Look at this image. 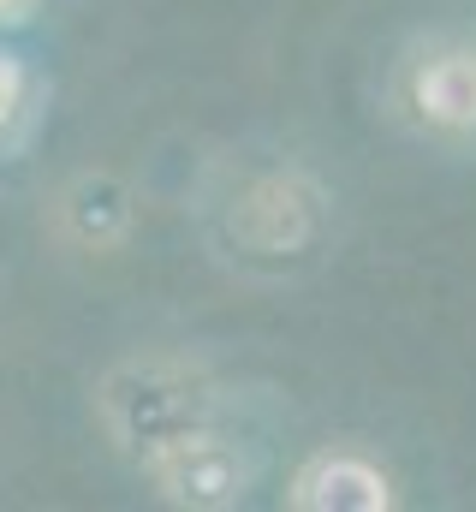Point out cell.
Returning <instances> with one entry per match:
<instances>
[{
    "label": "cell",
    "instance_id": "cell-1",
    "mask_svg": "<svg viewBox=\"0 0 476 512\" xmlns=\"http://www.w3.org/2000/svg\"><path fill=\"white\" fill-rule=\"evenodd\" d=\"M96 411L131 465L215 423V382L185 358H125L96 387Z\"/></svg>",
    "mask_w": 476,
    "mask_h": 512
},
{
    "label": "cell",
    "instance_id": "cell-5",
    "mask_svg": "<svg viewBox=\"0 0 476 512\" xmlns=\"http://www.w3.org/2000/svg\"><path fill=\"white\" fill-rule=\"evenodd\" d=\"M393 501H399L393 477L369 453H357V447L310 453L292 471V483H286V507H298V512H387Z\"/></svg>",
    "mask_w": 476,
    "mask_h": 512
},
{
    "label": "cell",
    "instance_id": "cell-7",
    "mask_svg": "<svg viewBox=\"0 0 476 512\" xmlns=\"http://www.w3.org/2000/svg\"><path fill=\"white\" fill-rule=\"evenodd\" d=\"M18 108H24V66L12 54H0V131L18 120Z\"/></svg>",
    "mask_w": 476,
    "mask_h": 512
},
{
    "label": "cell",
    "instance_id": "cell-6",
    "mask_svg": "<svg viewBox=\"0 0 476 512\" xmlns=\"http://www.w3.org/2000/svg\"><path fill=\"white\" fill-rule=\"evenodd\" d=\"M137 221V203H131V185L114 179V173H78L66 179V191L54 197V227L66 245L78 251H114L125 245Z\"/></svg>",
    "mask_w": 476,
    "mask_h": 512
},
{
    "label": "cell",
    "instance_id": "cell-2",
    "mask_svg": "<svg viewBox=\"0 0 476 512\" xmlns=\"http://www.w3.org/2000/svg\"><path fill=\"white\" fill-rule=\"evenodd\" d=\"M221 233L238 262L286 268L328 239V191L298 167L250 173V179H238V191L221 209Z\"/></svg>",
    "mask_w": 476,
    "mask_h": 512
},
{
    "label": "cell",
    "instance_id": "cell-8",
    "mask_svg": "<svg viewBox=\"0 0 476 512\" xmlns=\"http://www.w3.org/2000/svg\"><path fill=\"white\" fill-rule=\"evenodd\" d=\"M36 6H42V0H0V24H6V30H18V24H30V18H36Z\"/></svg>",
    "mask_w": 476,
    "mask_h": 512
},
{
    "label": "cell",
    "instance_id": "cell-3",
    "mask_svg": "<svg viewBox=\"0 0 476 512\" xmlns=\"http://www.w3.org/2000/svg\"><path fill=\"white\" fill-rule=\"evenodd\" d=\"M399 114L429 137H476V36H429L399 60Z\"/></svg>",
    "mask_w": 476,
    "mask_h": 512
},
{
    "label": "cell",
    "instance_id": "cell-4",
    "mask_svg": "<svg viewBox=\"0 0 476 512\" xmlns=\"http://www.w3.org/2000/svg\"><path fill=\"white\" fill-rule=\"evenodd\" d=\"M137 471L155 483V495H161L167 507H185V512H227V507H238V501L250 495V483H256L250 453L238 447L221 423H209V429L173 441L167 453H155V459L137 465Z\"/></svg>",
    "mask_w": 476,
    "mask_h": 512
}]
</instances>
